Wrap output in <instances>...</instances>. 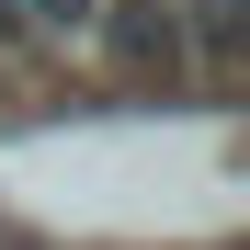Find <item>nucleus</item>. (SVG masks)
<instances>
[{
  "instance_id": "obj_2",
  "label": "nucleus",
  "mask_w": 250,
  "mask_h": 250,
  "mask_svg": "<svg viewBox=\"0 0 250 250\" xmlns=\"http://www.w3.org/2000/svg\"><path fill=\"white\" fill-rule=\"evenodd\" d=\"M12 23H23V46H46V34H91L103 0H12Z\"/></svg>"
},
{
  "instance_id": "obj_1",
  "label": "nucleus",
  "mask_w": 250,
  "mask_h": 250,
  "mask_svg": "<svg viewBox=\"0 0 250 250\" xmlns=\"http://www.w3.org/2000/svg\"><path fill=\"white\" fill-rule=\"evenodd\" d=\"M103 57L114 68H137V80H171V68H193V46H182V12L171 0H103Z\"/></svg>"
}]
</instances>
